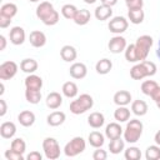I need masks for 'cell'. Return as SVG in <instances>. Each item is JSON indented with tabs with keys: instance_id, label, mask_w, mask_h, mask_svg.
I'll use <instances>...</instances> for the list:
<instances>
[{
	"instance_id": "6da1fadb",
	"label": "cell",
	"mask_w": 160,
	"mask_h": 160,
	"mask_svg": "<svg viewBox=\"0 0 160 160\" xmlns=\"http://www.w3.org/2000/svg\"><path fill=\"white\" fill-rule=\"evenodd\" d=\"M142 129H144V125L140 120L131 119L126 124V128L124 130V140L128 141L129 144L136 142L140 139L141 134H142Z\"/></svg>"
},
{
	"instance_id": "7a4b0ae2",
	"label": "cell",
	"mask_w": 160,
	"mask_h": 160,
	"mask_svg": "<svg viewBox=\"0 0 160 160\" xmlns=\"http://www.w3.org/2000/svg\"><path fill=\"white\" fill-rule=\"evenodd\" d=\"M92 105H94L92 98L89 94H81L76 100H72L70 102V111L75 115H80L90 110Z\"/></svg>"
},
{
	"instance_id": "3957f363",
	"label": "cell",
	"mask_w": 160,
	"mask_h": 160,
	"mask_svg": "<svg viewBox=\"0 0 160 160\" xmlns=\"http://www.w3.org/2000/svg\"><path fill=\"white\" fill-rule=\"evenodd\" d=\"M154 44V40L150 35H141L138 38L136 42H135V48H136V52L139 56V60H145L149 55V51L151 49Z\"/></svg>"
},
{
	"instance_id": "277c9868",
	"label": "cell",
	"mask_w": 160,
	"mask_h": 160,
	"mask_svg": "<svg viewBox=\"0 0 160 160\" xmlns=\"http://www.w3.org/2000/svg\"><path fill=\"white\" fill-rule=\"evenodd\" d=\"M86 148V144H85V140L81 138V136H75L72 138L64 148V152L66 156L69 158H74L79 154H81Z\"/></svg>"
},
{
	"instance_id": "5b68a950",
	"label": "cell",
	"mask_w": 160,
	"mask_h": 160,
	"mask_svg": "<svg viewBox=\"0 0 160 160\" xmlns=\"http://www.w3.org/2000/svg\"><path fill=\"white\" fill-rule=\"evenodd\" d=\"M42 150L49 160H55L60 156V145L54 138H45L42 141Z\"/></svg>"
},
{
	"instance_id": "8992f818",
	"label": "cell",
	"mask_w": 160,
	"mask_h": 160,
	"mask_svg": "<svg viewBox=\"0 0 160 160\" xmlns=\"http://www.w3.org/2000/svg\"><path fill=\"white\" fill-rule=\"evenodd\" d=\"M128 26H129V22H128V20L124 16H115V18H112L109 21V25H108L109 30L112 34H116V35H120V34L125 32Z\"/></svg>"
},
{
	"instance_id": "52a82bcc",
	"label": "cell",
	"mask_w": 160,
	"mask_h": 160,
	"mask_svg": "<svg viewBox=\"0 0 160 160\" xmlns=\"http://www.w3.org/2000/svg\"><path fill=\"white\" fill-rule=\"evenodd\" d=\"M18 72V64L15 61H4L0 65V79L1 80H10Z\"/></svg>"
},
{
	"instance_id": "ba28073f",
	"label": "cell",
	"mask_w": 160,
	"mask_h": 160,
	"mask_svg": "<svg viewBox=\"0 0 160 160\" xmlns=\"http://www.w3.org/2000/svg\"><path fill=\"white\" fill-rule=\"evenodd\" d=\"M126 46L128 45H126L125 38H122L120 35H116V36L111 38L109 44H108V48H109L110 52H112V54H120L121 51H125Z\"/></svg>"
},
{
	"instance_id": "9c48e42d",
	"label": "cell",
	"mask_w": 160,
	"mask_h": 160,
	"mask_svg": "<svg viewBox=\"0 0 160 160\" xmlns=\"http://www.w3.org/2000/svg\"><path fill=\"white\" fill-rule=\"evenodd\" d=\"M69 72H70V76L74 78V79H84L88 74V68L84 62H74L70 69H69Z\"/></svg>"
},
{
	"instance_id": "30bf717a",
	"label": "cell",
	"mask_w": 160,
	"mask_h": 160,
	"mask_svg": "<svg viewBox=\"0 0 160 160\" xmlns=\"http://www.w3.org/2000/svg\"><path fill=\"white\" fill-rule=\"evenodd\" d=\"M10 42L14 45H21L25 41V30L21 26H14L9 34Z\"/></svg>"
},
{
	"instance_id": "8fae6325",
	"label": "cell",
	"mask_w": 160,
	"mask_h": 160,
	"mask_svg": "<svg viewBox=\"0 0 160 160\" xmlns=\"http://www.w3.org/2000/svg\"><path fill=\"white\" fill-rule=\"evenodd\" d=\"M29 41L34 48H42L46 44V36L40 30H34L29 35Z\"/></svg>"
},
{
	"instance_id": "7c38bea8",
	"label": "cell",
	"mask_w": 160,
	"mask_h": 160,
	"mask_svg": "<svg viewBox=\"0 0 160 160\" xmlns=\"http://www.w3.org/2000/svg\"><path fill=\"white\" fill-rule=\"evenodd\" d=\"M25 88L26 89H34V90H41L42 88V79L35 74H30L25 78Z\"/></svg>"
},
{
	"instance_id": "4fadbf2b",
	"label": "cell",
	"mask_w": 160,
	"mask_h": 160,
	"mask_svg": "<svg viewBox=\"0 0 160 160\" xmlns=\"http://www.w3.org/2000/svg\"><path fill=\"white\" fill-rule=\"evenodd\" d=\"M16 134V125L12 121H5L0 125V135L4 139H11Z\"/></svg>"
},
{
	"instance_id": "5bb4252c",
	"label": "cell",
	"mask_w": 160,
	"mask_h": 160,
	"mask_svg": "<svg viewBox=\"0 0 160 160\" xmlns=\"http://www.w3.org/2000/svg\"><path fill=\"white\" fill-rule=\"evenodd\" d=\"M105 135L108 139L112 140L116 138H120L122 135V128L120 126V124L118 122H110L109 125H106L105 128Z\"/></svg>"
},
{
	"instance_id": "9a60e30c",
	"label": "cell",
	"mask_w": 160,
	"mask_h": 160,
	"mask_svg": "<svg viewBox=\"0 0 160 160\" xmlns=\"http://www.w3.org/2000/svg\"><path fill=\"white\" fill-rule=\"evenodd\" d=\"M60 56L64 61L66 62H70V61H74L78 56V52H76V49L71 45H64L60 50Z\"/></svg>"
},
{
	"instance_id": "2e32d148",
	"label": "cell",
	"mask_w": 160,
	"mask_h": 160,
	"mask_svg": "<svg viewBox=\"0 0 160 160\" xmlns=\"http://www.w3.org/2000/svg\"><path fill=\"white\" fill-rule=\"evenodd\" d=\"M131 101V94L126 90H120L114 94V102L118 106H126Z\"/></svg>"
},
{
	"instance_id": "e0dca14e",
	"label": "cell",
	"mask_w": 160,
	"mask_h": 160,
	"mask_svg": "<svg viewBox=\"0 0 160 160\" xmlns=\"http://www.w3.org/2000/svg\"><path fill=\"white\" fill-rule=\"evenodd\" d=\"M46 106L49 108V109H52V110H55V109H58V108H60V105L62 104V96L59 94V92H56V91H52V92H50L48 96H46Z\"/></svg>"
},
{
	"instance_id": "ac0fdd59",
	"label": "cell",
	"mask_w": 160,
	"mask_h": 160,
	"mask_svg": "<svg viewBox=\"0 0 160 160\" xmlns=\"http://www.w3.org/2000/svg\"><path fill=\"white\" fill-rule=\"evenodd\" d=\"M65 119H66L65 112H62V111H52L51 114L48 115L46 121H48V124L50 126H59L65 121Z\"/></svg>"
},
{
	"instance_id": "d6986e66",
	"label": "cell",
	"mask_w": 160,
	"mask_h": 160,
	"mask_svg": "<svg viewBox=\"0 0 160 160\" xmlns=\"http://www.w3.org/2000/svg\"><path fill=\"white\" fill-rule=\"evenodd\" d=\"M18 120L22 126L29 128L35 122V114L32 111H30V110H24V111H21L19 114Z\"/></svg>"
},
{
	"instance_id": "ffe728a7",
	"label": "cell",
	"mask_w": 160,
	"mask_h": 160,
	"mask_svg": "<svg viewBox=\"0 0 160 160\" xmlns=\"http://www.w3.org/2000/svg\"><path fill=\"white\" fill-rule=\"evenodd\" d=\"M112 15V9L111 6H108V5H99L96 9H95V18L100 21H104V20H108L110 16Z\"/></svg>"
},
{
	"instance_id": "44dd1931",
	"label": "cell",
	"mask_w": 160,
	"mask_h": 160,
	"mask_svg": "<svg viewBox=\"0 0 160 160\" xmlns=\"http://www.w3.org/2000/svg\"><path fill=\"white\" fill-rule=\"evenodd\" d=\"M104 122H105V118H104V115H102L101 112L95 111V112H91V114L88 116V124H89L91 128H94V129L101 128V126L104 125Z\"/></svg>"
},
{
	"instance_id": "7402d4cb",
	"label": "cell",
	"mask_w": 160,
	"mask_h": 160,
	"mask_svg": "<svg viewBox=\"0 0 160 160\" xmlns=\"http://www.w3.org/2000/svg\"><path fill=\"white\" fill-rule=\"evenodd\" d=\"M52 10H54V6H52L51 2H49V1H42V2H40V4L38 5V8H36V16H38L40 20H42V19L46 18Z\"/></svg>"
},
{
	"instance_id": "603a6c76",
	"label": "cell",
	"mask_w": 160,
	"mask_h": 160,
	"mask_svg": "<svg viewBox=\"0 0 160 160\" xmlns=\"http://www.w3.org/2000/svg\"><path fill=\"white\" fill-rule=\"evenodd\" d=\"M128 18H129L130 22L138 25L144 21L145 14H144L142 9H130V10H128Z\"/></svg>"
},
{
	"instance_id": "cb8c5ba5",
	"label": "cell",
	"mask_w": 160,
	"mask_h": 160,
	"mask_svg": "<svg viewBox=\"0 0 160 160\" xmlns=\"http://www.w3.org/2000/svg\"><path fill=\"white\" fill-rule=\"evenodd\" d=\"M111 69H112V62H111V60H109V59H106V58L99 60V61L96 62V65H95V70H96V72L100 74V75H105V74L110 72Z\"/></svg>"
},
{
	"instance_id": "d4e9b609",
	"label": "cell",
	"mask_w": 160,
	"mask_h": 160,
	"mask_svg": "<svg viewBox=\"0 0 160 160\" xmlns=\"http://www.w3.org/2000/svg\"><path fill=\"white\" fill-rule=\"evenodd\" d=\"M130 76L134 79V80H142L144 78L148 76V72L142 65V62H139L136 65H134L131 69H130Z\"/></svg>"
},
{
	"instance_id": "484cf974",
	"label": "cell",
	"mask_w": 160,
	"mask_h": 160,
	"mask_svg": "<svg viewBox=\"0 0 160 160\" xmlns=\"http://www.w3.org/2000/svg\"><path fill=\"white\" fill-rule=\"evenodd\" d=\"M88 140H89V144L92 148H101L105 142V138L100 131H91L89 134Z\"/></svg>"
},
{
	"instance_id": "4316f807",
	"label": "cell",
	"mask_w": 160,
	"mask_h": 160,
	"mask_svg": "<svg viewBox=\"0 0 160 160\" xmlns=\"http://www.w3.org/2000/svg\"><path fill=\"white\" fill-rule=\"evenodd\" d=\"M38 61L34 59H24L20 62V69L26 74H34L38 70Z\"/></svg>"
},
{
	"instance_id": "83f0119b",
	"label": "cell",
	"mask_w": 160,
	"mask_h": 160,
	"mask_svg": "<svg viewBox=\"0 0 160 160\" xmlns=\"http://www.w3.org/2000/svg\"><path fill=\"white\" fill-rule=\"evenodd\" d=\"M131 111L136 116H144L148 112V104L144 100H135L131 104Z\"/></svg>"
},
{
	"instance_id": "f1b7e54d",
	"label": "cell",
	"mask_w": 160,
	"mask_h": 160,
	"mask_svg": "<svg viewBox=\"0 0 160 160\" xmlns=\"http://www.w3.org/2000/svg\"><path fill=\"white\" fill-rule=\"evenodd\" d=\"M90 18H91V15H90L89 10L80 9V10H78V12H76V15L74 18V22L76 25H86L90 21Z\"/></svg>"
},
{
	"instance_id": "f546056e",
	"label": "cell",
	"mask_w": 160,
	"mask_h": 160,
	"mask_svg": "<svg viewBox=\"0 0 160 160\" xmlns=\"http://www.w3.org/2000/svg\"><path fill=\"white\" fill-rule=\"evenodd\" d=\"M61 90H62V94L69 99H72L78 95V85L74 81H66L62 85Z\"/></svg>"
},
{
	"instance_id": "4dcf8cb0",
	"label": "cell",
	"mask_w": 160,
	"mask_h": 160,
	"mask_svg": "<svg viewBox=\"0 0 160 160\" xmlns=\"http://www.w3.org/2000/svg\"><path fill=\"white\" fill-rule=\"evenodd\" d=\"M114 118L116 121L119 122H125L130 119V110L125 106H119L115 111H114Z\"/></svg>"
},
{
	"instance_id": "1f68e13d",
	"label": "cell",
	"mask_w": 160,
	"mask_h": 160,
	"mask_svg": "<svg viewBox=\"0 0 160 160\" xmlns=\"http://www.w3.org/2000/svg\"><path fill=\"white\" fill-rule=\"evenodd\" d=\"M124 141H125V140H122L121 136L110 140V144H109V150H110V152H111V154H119V152H121V151L124 150V148H125V142H124Z\"/></svg>"
},
{
	"instance_id": "d6a6232c",
	"label": "cell",
	"mask_w": 160,
	"mask_h": 160,
	"mask_svg": "<svg viewBox=\"0 0 160 160\" xmlns=\"http://www.w3.org/2000/svg\"><path fill=\"white\" fill-rule=\"evenodd\" d=\"M25 99L30 104H39L41 100V92H40V90L26 89L25 90Z\"/></svg>"
},
{
	"instance_id": "836d02e7",
	"label": "cell",
	"mask_w": 160,
	"mask_h": 160,
	"mask_svg": "<svg viewBox=\"0 0 160 160\" xmlns=\"http://www.w3.org/2000/svg\"><path fill=\"white\" fill-rule=\"evenodd\" d=\"M18 12V6L12 2H6L1 6L0 9V15H4V16H8V18H14Z\"/></svg>"
},
{
	"instance_id": "e575fe53",
	"label": "cell",
	"mask_w": 160,
	"mask_h": 160,
	"mask_svg": "<svg viewBox=\"0 0 160 160\" xmlns=\"http://www.w3.org/2000/svg\"><path fill=\"white\" fill-rule=\"evenodd\" d=\"M76 12H78V9H76V6L72 5V4H65V5L61 8V15H62L65 19H68V20H74Z\"/></svg>"
},
{
	"instance_id": "d590c367",
	"label": "cell",
	"mask_w": 160,
	"mask_h": 160,
	"mask_svg": "<svg viewBox=\"0 0 160 160\" xmlns=\"http://www.w3.org/2000/svg\"><path fill=\"white\" fill-rule=\"evenodd\" d=\"M125 59H126L129 62L140 61V60H139V56H138V52H136L135 44H130V45L126 46V49H125Z\"/></svg>"
},
{
	"instance_id": "8d00e7d4",
	"label": "cell",
	"mask_w": 160,
	"mask_h": 160,
	"mask_svg": "<svg viewBox=\"0 0 160 160\" xmlns=\"http://www.w3.org/2000/svg\"><path fill=\"white\" fill-rule=\"evenodd\" d=\"M146 160H159L160 159V146L159 145H150L145 151Z\"/></svg>"
},
{
	"instance_id": "74e56055",
	"label": "cell",
	"mask_w": 160,
	"mask_h": 160,
	"mask_svg": "<svg viewBox=\"0 0 160 160\" xmlns=\"http://www.w3.org/2000/svg\"><path fill=\"white\" fill-rule=\"evenodd\" d=\"M124 156H125L126 160H139L141 158V151L136 146H130L125 150Z\"/></svg>"
},
{
	"instance_id": "f35d334b",
	"label": "cell",
	"mask_w": 160,
	"mask_h": 160,
	"mask_svg": "<svg viewBox=\"0 0 160 160\" xmlns=\"http://www.w3.org/2000/svg\"><path fill=\"white\" fill-rule=\"evenodd\" d=\"M158 86H159V85H158L156 81H154V80H146V81H144V82L141 84V91H142V94L150 96Z\"/></svg>"
},
{
	"instance_id": "ab89813d",
	"label": "cell",
	"mask_w": 160,
	"mask_h": 160,
	"mask_svg": "<svg viewBox=\"0 0 160 160\" xmlns=\"http://www.w3.org/2000/svg\"><path fill=\"white\" fill-rule=\"evenodd\" d=\"M10 149H12V150H14V151H16V152L24 154V152H25V150H26V144H25V141H24L22 139L16 138V139H14V140L11 141Z\"/></svg>"
},
{
	"instance_id": "60d3db41",
	"label": "cell",
	"mask_w": 160,
	"mask_h": 160,
	"mask_svg": "<svg viewBox=\"0 0 160 160\" xmlns=\"http://www.w3.org/2000/svg\"><path fill=\"white\" fill-rule=\"evenodd\" d=\"M45 25H48V26H52V25H55V24H58V21H59V12L54 9L46 18H44L42 20H41Z\"/></svg>"
},
{
	"instance_id": "b9f144b4",
	"label": "cell",
	"mask_w": 160,
	"mask_h": 160,
	"mask_svg": "<svg viewBox=\"0 0 160 160\" xmlns=\"http://www.w3.org/2000/svg\"><path fill=\"white\" fill-rule=\"evenodd\" d=\"M141 62H142V65H144V68H145V70L148 72V76H152V75L156 74V65H155V62L148 61V60H142Z\"/></svg>"
},
{
	"instance_id": "7bdbcfd3",
	"label": "cell",
	"mask_w": 160,
	"mask_h": 160,
	"mask_svg": "<svg viewBox=\"0 0 160 160\" xmlns=\"http://www.w3.org/2000/svg\"><path fill=\"white\" fill-rule=\"evenodd\" d=\"M5 158L8 160H24V154L16 152L12 149H9L5 151Z\"/></svg>"
},
{
	"instance_id": "ee69618b",
	"label": "cell",
	"mask_w": 160,
	"mask_h": 160,
	"mask_svg": "<svg viewBox=\"0 0 160 160\" xmlns=\"http://www.w3.org/2000/svg\"><path fill=\"white\" fill-rule=\"evenodd\" d=\"M108 158V152L102 150L101 148H96V150L92 152V159L94 160H105Z\"/></svg>"
},
{
	"instance_id": "f6af8a7d",
	"label": "cell",
	"mask_w": 160,
	"mask_h": 160,
	"mask_svg": "<svg viewBox=\"0 0 160 160\" xmlns=\"http://www.w3.org/2000/svg\"><path fill=\"white\" fill-rule=\"evenodd\" d=\"M128 9H142L144 6V0H130L126 2Z\"/></svg>"
},
{
	"instance_id": "bcb514c9",
	"label": "cell",
	"mask_w": 160,
	"mask_h": 160,
	"mask_svg": "<svg viewBox=\"0 0 160 160\" xmlns=\"http://www.w3.org/2000/svg\"><path fill=\"white\" fill-rule=\"evenodd\" d=\"M11 22V18H8V16H4V15H0V28L5 29L10 25Z\"/></svg>"
},
{
	"instance_id": "7dc6e473",
	"label": "cell",
	"mask_w": 160,
	"mask_h": 160,
	"mask_svg": "<svg viewBox=\"0 0 160 160\" xmlns=\"http://www.w3.org/2000/svg\"><path fill=\"white\" fill-rule=\"evenodd\" d=\"M28 160H41L42 159V155L39 152V151H31L28 156H26Z\"/></svg>"
},
{
	"instance_id": "c3c4849f",
	"label": "cell",
	"mask_w": 160,
	"mask_h": 160,
	"mask_svg": "<svg viewBox=\"0 0 160 160\" xmlns=\"http://www.w3.org/2000/svg\"><path fill=\"white\" fill-rule=\"evenodd\" d=\"M150 96H151V99H152L155 102H159V101H160V86H158Z\"/></svg>"
},
{
	"instance_id": "681fc988",
	"label": "cell",
	"mask_w": 160,
	"mask_h": 160,
	"mask_svg": "<svg viewBox=\"0 0 160 160\" xmlns=\"http://www.w3.org/2000/svg\"><path fill=\"white\" fill-rule=\"evenodd\" d=\"M6 110H8V106H6L5 100L0 99V116H4L6 114Z\"/></svg>"
},
{
	"instance_id": "f907efd6",
	"label": "cell",
	"mask_w": 160,
	"mask_h": 160,
	"mask_svg": "<svg viewBox=\"0 0 160 160\" xmlns=\"http://www.w3.org/2000/svg\"><path fill=\"white\" fill-rule=\"evenodd\" d=\"M0 51H2V50H5V48H6V39H5V36L4 35H0Z\"/></svg>"
},
{
	"instance_id": "816d5d0a",
	"label": "cell",
	"mask_w": 160,
	"mask_h": 160,
	"mask_svg": "<svg viewBox=\"0 0 160 160\" xmlns=\"http://www.w3.org/2000/svg\"><path fill=\"white\" fill-rule=\"evenodd\" d=\"M116 2H118V0H101V4L108 5V6H111V8H112Z\"/></svg>"
},
{
	"instance_id": "f5cc1de1",
	"label": "cell",
	"mask_w": 160,
	"mask_h": 160,
	"mask_svg": "<svg viewBox=\"0 0 160 160\" xmlns=\"http://www.w3.org/2000/svg\"><path fill=\"white\" fill-rule=\"evenodd\" d=\"M154 140H155V142H156V145H159L160 146V130L155 134V136H154Z\"/></svg>"
},
{
	"instance_id": "db71d44e",
	"label": "cell",
	"mask_w": 160,
	"mask_h": 160,
	"mask_svg": "<svg viewBox=\"0 0 160 160\" xmlns=\"http://www.w3.org/2000/svg\"><path fill=\"white\" fill-rule=\"evenodd\" d=\"M4 89H5V86H4V84L1 82V84H0V95H2V94H4V91H5Z\"/></svg>"
},
{
	"instance_id": "11a10c76",
	"label": "cell",
	"mask_w": 160,
	"mask_h": 160,
	"mask_svg": "<svg viewBox=\"0 0 160 160\" xmlns=\"http://www.w3.org/2000/svg\"><path fill=\"white\" fill-rule=\"evenodd\" d=\"M156 56L160 59V40H159V46H158V50H156Z\"/></svg>"
},
{
	"instance_id": "9f6ffc18",
	"label": "cell",
	"mask_w": 160,
	"mask_h": 160,
	"mask_svg": "<svg viewBox=\"0 0 160 160\" xmlns=\"http://www.w3.org/2000/svg\"><path fill=\"white\" fill-rule=\"evenodd\" d=\"M96 0H84V2H86V4H94Z\"/></svg>"
},
{
	"instance_id": "6f0895ef",
	"label": "cell",
	"mask_w": 160,
	"mask_h": 160,
	"mask_svg": "<svg viewBox=\"0 0 160 160\" xmlns=\"http://www.w3.org/2000/svg\"><path fill=\"white\" fill-rule=\"evenodd\" d=\"M156 106H158V108L160 109V101H159V102H156Z\"/></svg>"
},
{
	"instance_id": "680465c9",
	"label": "cell",
	"mask_w": 160,
	"mask_h": 160,
	"mask_svg": "<svg viewBox=\"0 0 160 160\" xmlns=\"http://www.w3.org/2000/svg\"><path fill=\"white\" fill-rule=\"evenodd\" d=\"M29 1H31V2H36V1H39V0H29Z\"/></svg>"
},
{
	"instance_id": "91938a15",
	"label": "cell",
	"mask_w": 160,
	"mask_h": 160,
	"mask_svg": "<svg viewBox=\"0 0 160 160\" xmlns=\"http://www.w3.org/2000/svg\"><path fill=\"white\" fill-rule=\"evenodd\" d=\"M128 1H130V0H125V2H128Z\"/></svg>"
}]
</instances>
